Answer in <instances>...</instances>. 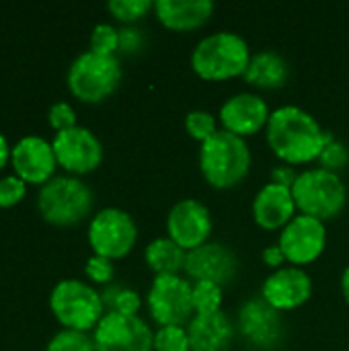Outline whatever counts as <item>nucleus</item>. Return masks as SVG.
<instances>
[{"instance_id": "nucleus-1", "label": "nucleus", "mask_w": 349, "mask_h": 351, "mask_svg": "<svg viewBox=\"0 0 349 351\" xmlns=\"http://www.w3.org/2000/svg\"><path fill=\"white\" fill-rule=\"evenodd\" d=\"M265 138L272 152L286 165H309L319 160L333 136L309 111L296 105H284L272 111Z\"/></svg>"}, {"instance_id": "nucleus-2", "label": "nucleus", "mask_w": 349, "mask_h": 351, "mask_svg": "<svg viewBox=\"0 0 349 351\" xmlns=\"http://www.w3.org/2000/svg\"><path fill=\"white\" fill-rule=\"evenodd\" d=\"M249 43L232 31H218L204 37L191 51V68L204 80H228L245 76L251 62Z\"/></svg>"}, {"instance_id": "nucleus-3", "label": "nucleus", "mask_w": 349, "mask_h": 351, "mask_svg": "<svg viewBox=\"0 0 349 351\" xmlns=\"http://www.w3.org/2000/svg\"><path fill=\"white\" fill-rule=\"evenodd\" d=\"M251 169V150L245 138L218 130L200 148V171L216 189H230L243 183Z\"/></svg>"}, {"instance_id": "nucleus-4", "label": "nucleus", "mask_w": 349, "mask_h": 351, "mask_svg": "<svg viewBox=\"0 0 349 351\" xmlns=\"http://www.w3.org/2000/svg\"><path fill=\"white\" fill-rule=\"evenodd\" d=\"M290 189L296 210L321 222L339 216L348 204V189L341 177L321 167L298 173Z\"/></svg>"}, {"instance_id": "nucleus-5", "label": "nucleus", "mask_w": 349, "mask_h": 351, "mask_svg": "<svg viewBox=\"0 0 349 351\" xmlns=\"http://www.w3.org/2000/svg\"><path fill=\"white\" fill-rule=\"evenodd\" d=\"M91 187L76 177H53L39 189V214L56 226H72L84 220L93 210Z\"/></svg>"}, {"instance_id": "nucleus-6", "label": "nucleus", "mask_w": 349, "mask_h": 351, "mask_svg": "<svg viewBox=\"0 0 349 351\" xmlns=\"http://www.w3.org/2000/svg\"><path fill=\"white\" fill-rule=\"evenodd\" d=\"M49 306L66 329L82 333L95 329L105 315L101 294L80 280H62L56 284L49 296Z\"/></svg>"}, {"instance_id": "nucleus-7", "label": "nucleus", "mask_w": 349, "mask_h": 351, "mask_svg": "<svg viewBox=\"0 0 349 351\" xmlns=\"http://www.w3.org/2000/svg\"><path fill=\"white\" fill-rule=\"evenodd\" d=\"M121 80V66L115 56H103L93 49L80 53L68 70L70 93L82 103H101Z\"/></svg>"}, {"instance_id": "nucleus-8", "label": "nucleus", "mask_w": 349, "mask_h": 351, "mask_svg": "<svg viewBox=\"0 0 349 351\" xmlns=\"http://www.w3.org/2000/svg\"><path fill=\"white\" fill-rule=\"evenodd\" d=\"M146 306L158 327L189 325L193 311V282L181 276H156L146 294Z\"/></svg>"}, {"instance_id": "nucleus-9", "label": "nucleus", "mask_w": 349, "mask_h": 351, "mask_svg": "<svg viewBox=\"0 0 349 351\" xmlns=\"http://www.w3.org/2000/svg\"><path fill=\"white\" fill-rule=\"evenodd\" d=\"M138 239V228L134 218L119 208H105L97 212L88 226V243L95 255L107 259L125 257Z\"/></svg>"}, {"instance_id": "nucleus-10", "label": "nucleus", "mask_w": 349, "mask_h": 351, "mask_svg": "<svg viewBox=\"0 0 349 351\" xmlns=\"http://www.w3.org/2000/svg\"><path fill=\"white\" fill-rule=\"evenodd\" d=\"M97 351H154V333L140 317L105 313L93 331Z\"/></svg>"}, {"instance_id": "nucleus-11", "label": "nucleus", "mask_w": 349, "mask_h": 351, "mask_svg": "<svg viewBox=\"0 0 349 351\" xmlns=\"http://www.w3.org/2000/svg\"><path fill=\"white\" fill-rule=\"evenodd\" d=\"M278 247L282 249L286 261L294 267L315 263L327 247L325 222L304 214H296L292 222L282 228Z\"/></svg>"}, {"instance_id": "nucleus-12", "label": "nucleus", "mask_w": 349, "mask_h": 351, "mask_svg": "<svg viewBox=\"0 0 349 351\" xmlns=\"http://www.w3.org/2000/svg\"><path fill=\"white\" fill-rule=\"evenodd\" d=\"M56 160L60 167L74 175H84L95 171L103 160V146L99 138L80 125L58 132L51 142Z\"/></svg>"}, {"instance_id": "nucleus-13", "label": "nucleus", "mask_w": 349, "mask_h": 351, "mask_svg": "<svg viewBox=\"0 0 349 351\" xmlns=\"http://www.w3.org/2000/svg\"><path fill=\"white\" fill-rule=\"evenodd\" d=\"M212 226L210 210L197 199L177 202L167 216L169 239L175 241L185 253L206 245L212 234Z\"/></svg>"}, {"instance_id": "nucleus-14", "label": "nucleus", "mask_w": 349, "mask_h": 351, "mask_svg": "<svg viewBox=\"0 0 349 351\" xmlns=\"http://www.w3.org/2000/svg\"><path fill=\"white\" fill-rule=\"evenodd\" d=\"M239 331L251 348L261 351L274 350L284 337L282 313H278L261 296H257L241 306Z\"/></svg>"}, {"instance_id": "nucleus-15", "label": "nucleus", "mask_w": 349, "mask_h": 351, "mask_svg": "<svg viewBox=\"0 0 349 351\" xmlns=\"http://www.w3.org/2000/svg\"><path fill=\"white\" fill-rule=\"evenodd\" d=\"M239 271V259L222 243H206L200 249L187 253L185 274L195 282H212L218 286H228L234 282Z\"/></svg>"}, {"instance_id": "nucleus-16", "label": "nucleus", "mask_w": 349, "mask_h": 351, "mask_svg": "<svg viewBox=\"0 0 349 351\" xmlns=\"http://www.w3.org/2000/svg\"><path fill=\"white\" fill-rule=\"evenodd\" d=\"M313 294V282L311 276L302 267L284 265L276 269L261 288V298L274 306L278 313L300 308L309 302Z\"/></svg>"}, {"instance_id": "nucleus-17", "label": "nucleus", "mask_w": 349, "mask_h": 351, "mask_svg": "<svg viewBox=\"0 0 349 351\" xmlns=\"http://www.w3.org/2000/svg\"><path fill=\"white\" fill-rule=\"evenodd\" d=\"M269 115H272V111H269L265 99L255 93L232 95L220 107L222 130H226L239 138L253 136V134L261 132L263 128H267Z\"/></svg>"}, {"instance_id": "nucleus-18", "label": "nucleus", "mask_w": 349, "mask_h": 351, "mask_svg": "<svg viewBox=\"0 0 349 351\" xmlns=\"http://www.w3.org/2000/svg\"><path fill=\"white\" fill-rule=\"evenodd\" d=\"M16 177L29 183H47L56 169V154L49 142L39 136H27L19 140L10 152Z\"/></svg>"}, {"instance_id": "nucleus-19", "label": "nucleus", "mask_w": 349, "mask_h": 351, "mask_svg": "<svg viewBox=\"0 0 349 351\" xmlns=\"http://www.w3.org/2000/svg\"><path fill=\"white\" fill-rule=\"evenodd\" d=\"M296 216V204L292 189L280 183H267L253 199V218L263 230L286 228Z\"/></svg>"}, {"instance_id": "nucleus-20", "label": "nucleus", "mask_w": 349, "mask_h": 351, "mask_svg": "<svg viewBox=\"0 0 349 351\" xmlns=\"http://www.w3.org/2000/svg\"><path fill=\"white\" fill-rule=\"evenodd\" d=\"M191 351H226L234 339V327L226 313L195 315L187 325Z\"/></svg>"}, {"instance_id": "nucleus-21", "label": "nucleus", "mask_w": 349, "mask_h": 351, "mask_svg": "<svg viewBox=\"0 0 349 351\" xmlns=\"http://www.w3.org/2000/svg\"><path fill=\"white\" fill-rule=\"evenodd\" d=\"M214 2L210 0H156L154 14L171 31H193L210 21Z\"/></svg>"}, {"instance_id": "nucleus-22", "label": "nucleus", "mask_w": 349, "mask_h": 351, "mask_svg": "<svg viewBox=\"0 0 349 351\" xmlns=\"http://www.w3.org/2000/svg\"><path fill=\"white\" fill-rule=\"evenodd\" d=\"M288 76H290V66L286 58L274 49H263L251 56V62L243 78L251 86H257L261 90H276L286 84Z\"/></svg>"}, {"instance_id": "nucleus-23", "label": "nucleus", "mask_w": 349, "mask_h": 351, "mask_svg": "<svg viewBox=\"0 0 349 351\" xmlns=\"http://www.w3.org/2000/svg\"><path fill=\"white\" fill-rule=\"evenodd\" d=\"M144 259L156 276H179V271H185L187 253L169 237H160L146 247Z\"/></svg>"}, {"instance_id": "nucleus-24", "label": "nucleus", "mask_w": 349, "mask_h": 351, "mask_svg": "<svg viewBox=\"0 0 349 351\" xmlns=\"http://www.w3.org/2000/svg\"><path fill=\"white\" fill-rule=\"evenodd\" d=\"M105 313H119L128 317H138V311L142 306V298L136 290L111 284L103 294H101Z\"/></svg>"}, {"instance_id": "nucleus-25", "label": "nucleus", "mask_w": 349, "mask_h": 351, "mask_svg": "<svg viewBox=\"0 0 349 351\" xmlns=\"http://www.w3.org/2000/svg\"><path fill=\"white\" fill-rule=\"evenodd\" d=\"M224 288L212 282H193V311L195 315H210L222 311Z\"/></svg>"}, {"instance_id": "nucleus-26", "label": "nucleus", "mask_w": 349, "mask_h": 351, "mask_svg": "<svg viewBox=\"0 0 349 351\" xmlns=\"http://www.w3.org/2000/svg\"><path fill=\"white\" fill-rule=\"evenodd\" d=\"M154 351H191L187 327L183 325L158 327V331L154 333Z\"/></svg>"}, {"instance_id": "nucleus-27", "label": "nucleus", "mask_w": 349, "mask_h": 351, "mask_svg": "<svg viewBox=\"0 0 349 351\" xmlns=\"http://www.w3.org/2000/svg\"><path fill=\"white\" fill-rule=\"evenodd\" d=\"M45 351H97L95 341L88 333L74 331V329H64L51 337Z\"/></svg>"}, {"instance_id": "nucleus-28", "label": "nucleus", "mask_w": 349, "mask_h": 351, "mask_svg": "<svg viewBox=\"0 0 349 351\" xmlns=\"http://www.w3.org/2000/svg\"><path fill=\"white\" fill-rule=\"evenodd\" d=\"M185 130L187 134L197 140V142H206L210 140L218 128H216V117L210 113V111H204V109H193L185 115Z\"/></svg>"}, {"instance_id": "nucleus-29", "label": "nucleus", "mask_w": 349, "mask_h": 351, "mask_svg": "<svg viewBox=\"0 0 349 351\" xmlns=\"http://www.w3.org/2000/svg\"><path fill=\"white\" fill-rule=\"evenodd\" d=\"M107 8L117 21L136 23L142 16H146L148 10L154 8V2H150V0H111L107 4Z\"/></svg>"}, {"instance_id": "nucleus-30", "label": "nucleus", "mask_w": 349, "mask_h": 351, "mask_svg": "<svg viewBox=\"0 0 349 351\" xmlns=\"http://www.w3.org/2000/svg\"><path fill=\"white\" fill-rule=\"evenodd\" d=\"M91 49L103 56H115L119 49V31L109 23L97 25L91 33Z\"/></svg>"}, {"instance_id": "nucleus-31", "label": "nucleus", "mask_w": 349, "mask_h": 351, "mask_svg": "<svg viewBox=\"0 0 349 351\" xmlns=\"http://www.w3.org/2000/svg\"><path fill=\"white\" fill-rule=\"evenodd\" d=\"M348 160L349 152L348 148H346V144L339 142V140H335V138H331V140L327 142V146L323 148V152H321V156H319L321 169H327V171L337 173V175H339V171L348 165Z\"/></svg>"}, {"instance_id": "nucleus-32", "label": "nucleus", "mask_w": 349, "mask_h": 351, "mask_svg": "<svg viewBox=\"0 0 349 351\" xmlns=\"http://www.w3.org/2000/svg\"><path fill=\"white\" fill-rule=\"evenodd\" d=\"M84 274H86L88 280H93L95 284H109L111 278H113V274H115V267H113V261H111V259L101 257V255H93V257L86 261Z\"/></svg>"}, {"instance_id": "nucleus-33", "label": "nucleus", "mask_w": 349, "mask_h": 351, "mask_svg": "<svg viewBox=\"0 0 349 351\" xmlns=\"http://www.w3.org/2000/svg\"><path fill=\"white\" fill-rule=\"evenodd\" d=\"M25 195V181L16 175L0 179V208H10Z\"/></svg>"}, {"instance_id": "nucleus-34", "label": "nucleus", "mask_w": 349, "mask_h": 351, "mask_svg": "<svg viewBox=\"0 0 349 351\" xmlns=\"http://www.w3.org/2000/svg\"><path fill=\"white\" fill-rule=\"evenodd\" d=\"M47 117H49L51 128H56L58 132H64V130H70V128L76 125V113H74V109H72L68 103H64V101L51 105Z\"/></svg>"}, {"instance_id": "nucleus-35", "label": "nucleus", "mask_w": 349, "mask_h": 351, "mask_svg": "<svg viewBox=\"0 0 349 351\" xmlns=\"http://www.w3.org/2000/svg\"><path fill=\"white\" fill-rule=\"evenodd\" d=\"M144 43V37H142V31L136 29V27H125L119 31V49L125 51V53H134L142 47Z\"/></svg>"}, {"instance_id": "nucleus-36", "label": "nucleus", "mask_w": 349, "mask_h": 351, "mask_svg": "<svg viewBox=\"0 0 349 351\" xmlns=\"http://www.w3.org/2000/svg\"><path fill=\"white\" fill-rule=\"evenodd\" d=\"M263 261H265L267 265H272V267L280 269V267H284L286 257H284L282 249L276 245V247H269V249H265V251H263Z\"/></svg>"}, {"instance_id": "nucleus-37", "label": "nucleus", "mask_w": 349, "mask_h": 351, "mask_svg": "<svg viewBox=\"0 0 349 351\" xmlns=\"http://www.w3.org/2000/svg\"><path fill=\"white\" fill-rule=\"evenodd\" d=\"M294 179H296V173H294L290 167H278V169H274V175H272V181H274V183L292 187Z\"/></svg>"}, {"instance_id": "nucleus-38", "label": "nucleus", "mask_w": 349, "mask_h": 351, "mask_svg": "<svg viewBox=\"0 0 349 351\" xmlns=\"http://www.w3.org/2000/svg\"><path fill=\"white\" fill-rule=\"evenodd\" d=\"M8 156H10V148H8V142L6 138L0 134V169L8 162Z\"/></svg>"}, {"instance_id": "nucleus-39", "label": "nucleus", "mask_w": 349, "mask_h": 351, "mask_svg": "<svg viewBox=\"0 0 349 351\" xmlns=\"http://www.w3.org/2000/svg\"><path fill=\"white\" fill-rule=\"evenodd\" d=\"M341 294H344L346 302L349 304V265L344 269V274H341Z\"/></svg>"}]
</instances>
